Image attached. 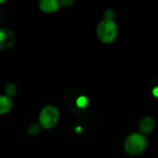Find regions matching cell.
Returning <instances> with one entry per match:
<instances>
[{
    "label": "cell",
    "instance_id": "obj_1",
    "mask_svg": "<svg viewBox=\"0 0 158 158\" xmlns=\"http://www.w3.org/2000/svg\"><path fill=\"white\" fill-rule=\"evenodd\" d=\"M147 138L141 132H132L127 136L124 142V149L130 156H138L147 147Z\"/></svg>",
    "mask_w": 158,
    "mask_h": 158
},
{
    "label": "cell",
    "instance_id": "obj_2",
    "mask_svg": "<svg viewBox=\"0 0 158 158\" xmlns=\"http://www.w3.org/2000/svg\"><path fill=\"white\" fill-rule=\"evenodd\" d=\"M96 35L103 44L112 43L118 36V26L113 19H104L97 26Z\"/></svg>",
    "mask_w": 158,
    "mask_h": 158
},
{
    "label": "cell",
    "instance_id": "obj_3",
    "mask_svg": "<svg viewBox=\"0 0 158 158\" xmlns=\"http://www.w3.org/2000/svg\"><path fill=\"white\" fill-rule=\"evenodd\" d=\"M59 120V111L55 106H44L39 115V123L45 130L54 128Z\"/></svg>",
    "mask_w": 158,
    "mask_h": 158
},
{
    "label": "cell",
    "instance_id": "obj_4",
    "mask_svg": "<svg viewBox=\"0 0 158 158\" xmlns=\"http://www.w3.org/2000/svg\"><path fill=\"white\" fill-rule=\"evenodd\" d=\"M15 43V34L8 28H0V50H7Z\"/></svg>",
    "mask_w": 158,
    "mask_h": 158
},
{
    "label": "cell",
    "instance_id": "obj_5",
    "mask_svg": "<svg viewBox=\"0 0 158 158\" xmlns=\"http://www.w3.org/2000/svg\"><path fill=\"white\" fill-rule=\"evenodd\" d=\"M156 127V119L152 116H146L144 117L141 122H140V131L142 134H149L151 133Z\"/></svg>",
    "mask_w": 158,
    "mask_h": 158
},
{
    "label": "cell",
    "instance_id": "obj_6",
    "mask_svg": "<svg viewBox=\"0 0 158 158\" xmlns=\"http://www.w3.org/2000/svg\"><path fill=\"white\" fill-rule=\"evenodd\" d=\"M60 3L56 0H41L39 2V7L45 13H53L59 9Z\"/></svg>",
    "mask_w": 158,
    "mask_h": 158
},
{
    "label": "cell",
    "instance_id": "obj_7",
    "mask_svg": "<svg viewBox=\"0 0 158 158\" xmlns=\"http://www.w3.org/2000/svg\"><path fill=\"white\" fill-rule=\"evenodd\" d=\"M13 107V102L7 95H0V115L8 113Z\"/></svg>",
    "mask_w": 158,
    "mask_h": 158
},
{
    "label": "cell",
    "instance_id": "obj_8",
    "mask_svg": "<svg viewBox=\"0 0 158 158\" xmlns=\"http://www.w3.org/2000/svg\"><path fill=\"white\" fill-rule=\"evenodd\" d=\"M5 92H6V95L11 98V97H13V96H15L17 94V93H18V87L15 84H13V83H8L6 86Z\"/></svg>",
    "mask_w": 158,
    "mask_h": 158
},
{
    "label": "cell",
    "instance_id": "obj_9",
    "mask_svg": "<svg viewBox=\"0 0 158 158\" xmlns=\"http://www.w3.org/2000/svg\"><path fill=\"white\" fill-rule=\"evenodd\" d=\"M40 132V127L38 124H31L27 129V133L31 136H35L39 134Z\"/></svg>",
    "mask_w": 158,
    "mask_h": 158
},
{
    "label": "cell",
    "instance_id": "obj_10",
    "mask_svg": "<svg viewBox=\"0 0 158 158\" xmlns=\"http://www.w3.org/2000/svg\"><path fill=\"white\" fill-rule=\"evenodd\" d=\"M76 103H77V106H78L79 107L82 108V107H84V106H87V104H88V100H87V98H86L85 96H82V95H81V96L78 97V99H77Z\"/></svg>",
    "mask_w": 158,
    "mask_h": 158
},
{
    "label": "cell",
    "instance_id": "obj_11",
    "mask_svg": "<svg viewBox=\"0 0 158 158\" xmlns=\"http://www.w3.org/2000/svg\"><path fill=\"white\" fill-rule=\"evenodd\" d=\"M115 17V12L114 10L112 9H108L106 11L105 13V19H113V18Z\"/></svg>",
    "mask_w": 158,
    "mask_h": 158
},
{
    "label": "cell",
    "instance_id": "obj_12",
    "mask_svg": "<svg viewBox=\"0 0 158 158\" xmlns=\"http://www.w3.org/2000/svg\"><path fill=\"white\" fill-rule=\"evenodd\" d=\"M59 3H60V5H62V6L68 7V6H70L73 5V4H74V1H73V0H62V1H60Z\"/></svg>",
    "mask_w": 158,
    "mask_h": 158
},
{
    "label": "cell",
    "instance_id": "obj_13",
    "mask_svg": "<svg viewBox=\"0 0 158 158\" xmlns=\"http://www.w3.org/2000/svg\"><path fill=\"white\" fill-rule=\"evenodd\" d=\"M153 94L156 97H158V87H156L154 90H153Z\"/></svg>",
    "mask_w": 158,
    "mask_h": 158
},
{
    "label": "cell",
    "instance_id": "obj_14",
    "mask_svg": "<svg viewBox=\"0 0 158 158\" xmlns=\"http://www.w3.org/2000/svg\"><path fill=\"white\" fill-rule=\"evenodd\" d=\"M0 3H4V1H0Z\"/></svg>",
    "mask_w": 158,
    "mask_h": 158
}]
</instances>
